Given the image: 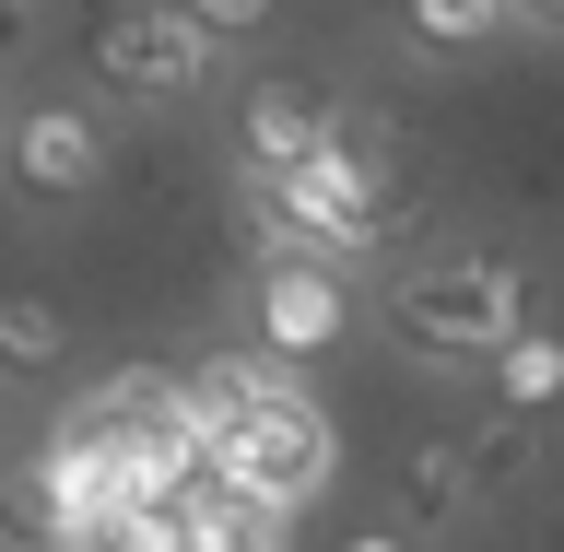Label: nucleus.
Returning a JSON list of instances; mask_svg holds the SVG:
<instances>
[{"label": "nucleus", "mask_w": 564, "mask_h": 552, "mask_svg": "<svg viewBox=\"0 0 564 552\" xmlns=\"http://www.w3.org/2000/svg\"><path fill=\"white\" fill-rule=\"evenodd\" d=\"M400 483H412L423 529H458L470 506H482V470H470V435H423V447L400 458Z\"/></svg>", "instance_id": "nucleus-9"}, {"label": "nucleus", "mask_w": 564, "mask_h": 552, "mask_svg": "<svg viewBox=\"0 0 564 552\" xmlns=\"http://www.w3.org/2000/svg\"><path fill=\"white\" fill-rule=\"evenodd\" d=\"M12 176H24V201H83L106 176L95 106H24V118H12Z\"/></svg>", "instance_id": "nucleus-6"}, {"label": "nucleus", "mask_w": 564, "mask_h": 552, "mask_svg": "<svg viewBox=\"0 0 564 552\" xmlns=\"http://www.w3.org/2000/svg\"><path fill=\"white\" fill-rule=\"evenodd\" d=\"M259 342L271 353H294V365H317V353H341L352 342V294H341V271L317 259V247H282L271 271H259Z\"/></svg>", "instance_id": "nucleus-5"}, {"label": "nucleus", "mask_w": 564, "mask_h": 552, "mask_svg": "<svg viewBox=\"0 0 564 552\" xmlns=\"http://www.w3.org/2000/svg\"><path fill=\"white\" fill-rule=\"evenodd\" d=\"M70 365V317L47 294H0V377H59Z\"/></svg>", "instance_id": "nucleus-10"}, {"label": "nucleus", "mask_w": 564, "mask_h": 552, "mask_svg": "<svg viewBox=\"0 0 564 552\" xmlns=\"http://www.w3.org/2000/svg\"><path fill=\"white\" fill-rule=\"evenodd\" d=\"M400 24H412V47L458 59V47H494V35L518 24V0H400Z\"/></svg>", "instance_id": "nucleus-11"}, {"label": "nucleus", "mask_w": 564, "mask_h": 552, "mask_svg": "<svg viewBox=\"0 0 564 552\" xmlns=\"http://www.w3.org/2000/svg\"><path fill=\"white\" fill-rule=\"evenodd\" d=\"M470 470H482V494L529 483V470H541V412H506V400H494V423H470Z\"/></svg>", "instance_id": "nucleus-12"}, {"label": "nucleus", "mask_w": 564, "mask_h": 552, "mask_svg": "<svg viewBox=\"0 0 564 552\" xmlns=\"http://www.w3.org/2000/svg\"><path fill=\"white\" fill-rule=\"evenodd\" d=\"M0 35H24V0H0Z\"/></svg>", "instance_id": "nucleus-14"}, {"label": "nucleus", "mask_w": 564, "mask_h": 552, "mask_svg": "<svg viewBox=\"0 0 564 552\" xmlns=\"http://www.w3.org/2000/svg\"><path fill=\"white\" fill-rule=\"evenodd\" d=\"M529 12H553V24H564V0H529Z\"/></svg>", "instance_id": "nucleus-15"}, {"label": "nucleus", "mask_w": 564, "mask_h": 552, "mask_svg": "<svg viewBox=\"0 0 564 552\" xmlns=\"http://www.w3.org/2000/svg\"><path fill=\"white\" fill-rule=\"evenodd\" d=\"M212 59H224V35H200V12L188 0H118L95 24V83L118 106H176V95H200Z\"/></svg>", "instance_id": "nucleus-4"}, {"label": "nucleus", "mask_w": 564, "mask_h": 552, "mask_svg": "<svg viewBox=\"0 0 564 552\" xmlns=\"http://www.w3.org/2000/svg\"><path fill=\"white\" fill-rule=\"evenodd\" d=\"M388 342L412 353V365H482L506 329L529 317V271L518 259H494V247H458V259H423L377 294Z\"/></svg>", "instance_id": "nucleus-2"}, {"label": "nucleus", "mask_w": 564, "mask_h": 552, "mask_svg": "<svg viewBox=\"0 0 564 552\" xmlns=\"http://www.w3.org/2000/svg\"><path fill=\"white\" fill-rule=\"evenodd\" d=\"M188 435H200L212 483L259 494L271 518H306L317 494H329V470H341V435H329V412L306 400V365H282L271 388H247L236 412H200V400H188Z\"/></svg>", "instance_id": "nucleus-1"}, {"label": "nucleus", "mask_w": 564, "mask_h": 552, "mask_svg": "<svg viewBox=\"0 0 564 552\" xmlns=\"http://www.w3.org/2000/svg\"><path fill=\"white\" fill-rule=\"evenodd\" d=\"M482 377H494V400H506V412H541V423L564 412V342H553V329H529V317L482 353Z\"/></svg>", "instance_id": "nucleus-8"}, {"label": "nucleus", "mask_w": 564, "mask_h": 552, "mask_svg": "<svg viewBox=\"0 0 564 552\" xmlns=\"http://www.w3.org/2000/svg\"><path fill=\"white\" fill-rule=\"evenodd\" d=\"M329 130H341V118H329L317 83H247V106H236V165L247 176H282L294 153H317Z\"/></svg>", "instance_id": "nucleus-7"}, {"label": "nucleus", "mask_w": 564, "mask_h": 552, "mask_svg": "<svg viewBox=\"0 0 564 552\" xmlns=\"http://www.w3.org/2000/svg\"><path fill=\"white\" fill-rule=\"evenodd\" d=\"M259 224H271L282 247H317V259H365V247L400 224V201H388V176L329 130L317 153H294L282 176H259Z\"/></svg>", "instance_id": "nucleus-3"}, {"label": "nucleus", "mask_w": 564, "mask_h": 552, "mask_svg": "<svg viewBox=\"0 0 564 552\" xmlns=\"http://www.w3.org/2000/svg\"><path fill=\"white\" fill-rule=\"evenodd\" d=\"M188 12H200V35H224V47L271 24V0H188Z\"/></svg>", "instance_id": "nucleus-13"}]
</instances>
